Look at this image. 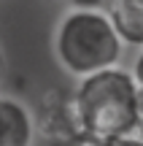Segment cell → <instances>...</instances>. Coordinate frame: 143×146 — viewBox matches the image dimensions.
<instances>
[{"label":"cell","mask_w":143,"mask_h":146,"mask_svg":"<svg viewBox=\"0 0 143 146\" xmlns=\"http://www.w3.org/2000/svg\"><path fill=\"white\" fill-rule=\"evenodd\" d=\"M59 68L73 78H84L103 68L119 65L124 41L103 5H68L51 35Z\"/></svg>","instance_id":"1"},{"label":"cell","mask_w":143,"mask_h":146,"mask_svg":"<svg viewBox=\"0 0 143 146\" xmlns=\"http://www.w3.org/2000/svg\"><path fill=\"white\" fill-rule=\"evenodd\" d=\"M84 135L119 138L138 133V84L122 65H111L97 73L78 78L73 89Z\"/></svg>","instance_id":"2"},{"label":"cell","mask_w":143,"mask_h":146,"mask_svg":"<svg viewBox=\"0 0 143 146\" xmlns=\"http://www.w3.org/2000/svg\"><path fill=\"white\" fill-rule=\"evenodd\" d=\"M35 127L38 135L49 146H70L76 138H81L84 127H81L73 95H65L59 89L43 95L41 111L35 114Z\"/></svg>","instance_id":"3"},{"label":"cell","mask_w":143,"mask_h":146,"mask_svg":"<svg viewBox=\"0 0 143 146\" xmlns=\"http://www.w3.org/2000/svg\"><path fill=\"white\" fill-rule=\"evenodd\" d=\"M35 111L16 95L0 92V146H35Z\"/></svg>","instance_id":"4"},{"label":"cell","mask_w":143,"mask_h":146,"mask_svg":"<svg viewBox=\"0 0 143 146\" xmlns=\"http://www.w3.org/2000/svg\"><path fill=\"white\" fill-rule=\"evenodd\" d=\"M108 16L124 43L143 46V0H108Z\"/></svg>","instance_id":"5"},{"label":"cell","mask_w":143,"mask_h":146,"mask_svg":"<svg viewBox=\"0 0 143 146\" xmlns=\"http://www.w3.org/2000/svg\"><path fill=\"white\" fill-rule=\"evenodd\" d=\"M132 78H135V84L138 87H143V46H140V52H138V57H135V62H132Z\"/></svg>","instance_id":"6"},{"label":"cell","mask_w":143,"mask_h":146,"mask_svg":"<svg viewBox=\"0 0 143 146\" xmlns=\"http://www.w3.org/2000/svg\"><path fill=\"white\" fill-rule=\"evenodd\" d=\"M70 146H108L103 138H92V135H81V138H76Z\"/></svg>","instance_id":"7"},{"label":"cell","mask_w":143,"mask_h":146,"mask_svg":"<svg viewBox=\"0 0 143 146\" xmlns=\"http://www.w3.org/2000/svg\"><path fill=\"white\" fill-rule=\"evenodd\" d=\"M138 127H143V87H138Z\"/></svg>","instance_id":"8"},{"label":"cell","mask_w":143,"mask_h":146,"mask_svg":"<svg viewBox=\"0 0 143 146\" xmlns=\"http://www.w3.org/2000/svg\"><path fill=\"white\" fill-rule=\"evenodd\" d=\"M5 76V60H3V49H0V81H3Z\"/></svg>","instance_id":"9"}]
</instances>
